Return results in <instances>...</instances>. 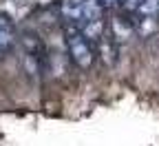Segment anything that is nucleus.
<instances>
[{
    "instance_id": "7",
    "label": "nucleus",
    "mask_w": 159,
    "mask_h": 146,
    "mask_svg": "<svg viewBox=\"0 0 159 146\" xmlns=\"http://www.w3.org/2000/svg\"><path fill=\"white\" fill-rule=\"evenodd\" d=\"M135 16L137 20H155V22H159V0H142Z\"/></svg>"
},
{
    "instance_id": "4",
    "label": "nucleus",
    "mask_w": 159,
    "mask_h": 146,
    "mask_svg": "<svg viewBox=\"0 0 159 146\" xmlns=\"http://www.w3.org/2000/svg\"><path fill=\"white\" fill-rule=\"evenodd\" d=\"M16 45V29L7 16H0V51L7 53Z\"/></svg>"
},
{
    "instance_id": "9",
    "label": "nucleus",
    "mask_w": 159,
    "mask_h": 146,
    "mask_svg": "<svg viewBox=\"0 0 159 146\" xmlns=\"http://www.w3.org/2000/svg\"><path fill=\"white\" fill-rule=\"evenodd\" d=\"M99 5H102V9H104V11H108V9H115V7H119V5H117V0H99Z\"/></svg>"
},
{
    "instance_id": "5",
    "label": "nucleus",
    "mask_w": 159,
    "mask_h": 146,
    "mask_svg": "<svg viewBox=\"0 0 159 146\" xmlns=\"http://www.w3.org/2000/svg\"><path fill=\"white\" fill-rule=\"evenodd\" d=\"M108 31L113 33V38L119 42V40H126V38H130V35H133L135 25L130 22V20H126V18L113 16V18H111V27H108Z\"/></svg>"
},
{
    "instance_id": "1",
    "label": "nucleus",
    "mask_w": 159,
    "mask_h": 146,
    "mask_svg": "<svg viewBox=\"0 0 159 146\" xmlns=\"http://www.w3.org/2000/svg\"><path fill=\"white\" fill-rule=\"evenodd\" d=\"M62 33H64V42H66V49H69V55L73 60V64L77 69H91L93 62H95V45L82 33L77 25H71V22H64L62 27Z\"/></svg>"
},
{
    "instance_id": "3",
    "label": "nucleus",
    "mask_w": 159,
    "mask_h": 146,
    "mask_svg": "<svg viewBox=\"0 0 159 146\" xmlns=\"http://www.w3.org/2000/svg\"><path fill=\"white\" fill-rule=\"evenodd\" d=\"M60 13H62L64 22H71V25H77V27L84 22L82 0H62L60 2Z\"/></svg>"
},
{
    "instance_id": "8",
    "label": "nucleus",
    "mask_w": 159,
    "mask_h": 146,
    "mask_svg": "<svg viewBox=\"0 0 159 146\" xmlns=\"http://www.w3.org/2000/svg\"><path fill=\"white\" fill-rule=\"evenodd\" d=\"M117 5L122 7L124 11H128V13H137L139 5H142V0H117Z\"/></svg>"
},
{
    "instance_id": "6",
    "label": "nucleus",
    "mask_w": 159,
    "mask_h": 146,
    "mask_svg": "<svg viewBox=\"0 0 159 146\" xmlns=\"http://www.w3.org/2000/svg\"><path fill=\"white\" fill-rule=\"evenodd\" d=\"M82 9H84V22H104L102 20L104 9L99 5V0H82Z\"/></svg>"
},
{
    "instance_id": "2",
    "label": "nucleus",
    "mask_w": 159,
    "mask_h": 146,
    "mask_svg": "<svg viewBox=\"0 0 159 146\" xmlns=\"http://www.w3.org/2000/svg\"><path fill=\"white\" fill-rule=\"evenodd\" d=\"M99 60L104 62L106 67H115L117 64V58H119V49H117V40L113 38V33L106 29V33L99 38V42L95 45Z\"/></svg>"
}]
</instances>
